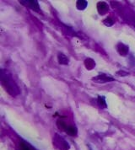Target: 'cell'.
Listing matches in <instances>:
<instances>
[{
	"label": "cell",
	"instance_id": "5",
	"mask_svg": "<svg viewBox=\"0 0 135 150\" xmlns=\"http://www.w3.org/2000/svg\"><path fill=\"white\" fill-rule=\"evenodd\" d=\"M93 80L94 81H97V82L99 83H105L107 82V81H112L113 79H111V78H109L108 76H106V75H99L96 78L93 79Z\"/></svg>",
	"mask_w": 135,
	"mask_h": 150
},
{
	"label": "cell",
	"instance_id": "8",
	"mask_svg": "<svg viewBox=\"0 0 135 150\" xmlns=\"http://www.w3.org/2000/svg\"><path fill=\"white\" fill-rule=\"evenodd\" d=\"M58 62L61 64H68V58L63 53H59L58 54Z\"/></svg>",
	"mask_w": 135,
	"mask_h": 150
},
{
	"label": "cell",
	"instance_id": "11",
	"mask_svg": "<svg viewBox=\"0 0 135 150\" xmlns=\"http://www.w3.org/2000/svg\"><path fill=\"white\" fill-rule=\"evenodd\" d=\"M57 123H58V127H59V129L64 130V131H65V129L67 128L68 125L64 122H63V121H61V120H58Z\"/></svg>",
	"mask_w": 135,
	"mask_h": 150
},
{
	"label": "cell",
	"instance_id": "13",
	"mask_svg": "<svg viewBox=\"0 0 135 150\" xmlns=\"http://www.w3.org/2000/svg\"><path fill=\"white\" fill-rule=\"evenodd\" d=\"M104 23H105V25H108V26H111V25H113L114 21H113L112 19H111V18H107L106 21H104Z\"/></svg>",
	"mask_w": 135,
	"mask_h": 150
},
{
	"label": "cell",
	"instance_id": "4",
	"mask_svg": "<svg viewBox=\"0 0 135 150\" xmlns=\"http://www.w3.org/2000/svg\"><path fill=\"white\" fill-rule=\"evenodd\" d=\"M97 9L100 14H105L108 12V5L105 2H100L97 4Z\"/></svg>",
	"mask_w": 135,
	"mask_h": 150
},
{
	"label": "cell",
	"instance_id": "7",
	"mask_svg": "<svg viewBox=\"0 0 135 150\" xmlns=\"http://www.w3.org/2000/svg\"><path fill=\"white\" fill-rule=\"evenodd\" d=\"M65 132H67L68 134L71 135V136H76L77 135V128L72 127V126H68L67 128L65 129Z\"/></svg>",
	"mask_w": 135,
	"mask_h": 150
},
{
	"label": "cell",
	"instance_id": "3",
	"mask_svg": "<svg viewBox=\"0 0 135 150\" xmlns=\"http://www.w3.org/2000/svg\"><path fill=\"white\" fill-rule=\"evenodd\" d=\"M21 4L25 5L28 8H31L32 10H35L36 12H39L40 10V7H39V4H38V2L36 1V0H26V1H20Z\"/></svg>",
	"mask_w": 135,
	"mask_h": 150
},
{
	"label": "cell",
	"instance_id": "6",
	"mask_svg": "<svg viewBox=\"0 0 135 150\" xmlns=\"http://www.w3.org/2000/svg\"><path fill=\"white\" fill-rule=\"evenodd\" d=\"M117 48L118 52L122 56H126L128 53V47L127 46H125L124 44H122V43L118 44Z\"/></svg>",
	"mask_w": 135,
	"mask_h": 150
},
{
	"label": "cell",
	"instance_id": "9",
	"mask_svg": "<svg viewBox=\"0 0 135 150\" xmlns=\"http://www.w3.org/2000/svg\"><path fill=\"white\" fill-rule=\"evenodd\" d=\"M86 6H87V2L86 1H78L77 2V8L79 9L83 10V9H85L86 8Z\"/></svg>",
	"mask_w": 135,
	"mask_h": 150
},
{
	"label": "cell",
	"instance_id": "12",
	"mask_svg": "<svg viewBox=\"0 0 135 150\" xmlns=\"http://www.w3.org/2000/svg\"><path fill=\"white\" fill-rule=\"evenodd\" d=\"M98 104H99L101 106H102V107H106L107 105H106V101H105V98L102 97V96H100V97L98 98Z\"/></svg>",
	"mask_w": 135,
	"mask_h": 150
},
{
	"label": "cell",
	"instance_id": "1",
	"mask_svg": "<svg viewBox=\"0 0 135 150\" xmlns=\"http://www.w3.org/2000/svg\"><path fill=\"white\" fill-rule=\"evenodd\" d=\"M1 83L4 89H6V91L11 95L12 96H17L20 93V89L18 88L17 84L14 83L12 78L8 74H5L4 70H2V77H1Z\"/></svg>",
	"mask_w": 135,
	"mask_h": 150
},
{
	"label": "cell",
	"instance_id": "10",
	"mask_svg": "<svg viewBox=\"0 0 135 150\" xmlns=\"http://www.w3.org/2000/svg\"><path fill=\"white\" fill-rule=\"evenodd\" d=\"M85 66H86V68L88 69H92L95 66V62L93 60L88 59V60L85 61Z\"/></svg>",
	"mask_w": 135,
	"mask_h": 150
},
{
	"label": "cell",
	"instance_id": "2",
	"mask_svg": "<svg viewBox=\"0 0 135 150\" xmlns=\"http://www.w3.org/2000/svg\"><path fill=\"white\" fill-rule=\"evenodd\" d=\"M53 143L54 145L60 150H68L69 148L68 143L65 142L63 138H61L58 135H56V137H54Z\"/></svg>",
	"mask_w": 135,
	"mask_h": 150
}]
</instances>
